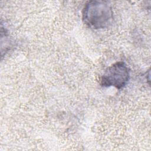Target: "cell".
<instances>
[{
	"mask_svg": "<svg viewBox=\"0 0 151 151\" xmlns=\"http://www.w3.org/2000/svg\"><path fill=\"white\" fill-rule=\"evenodd\" d=\"M130 78L129 70L123 61L116 62L107 67L100 77V84L103 87L123 88Z\"/></svg>",
	"mask_w": 151,
	"mask_h": 151,
	"instance_id": "cell-2",
	"label": "cell"
},
{
	"mask_svg": "<svg viewBox=\"0 0 151 151\" xmlns=\"http://www.w3.org/2000/svg\"><path fill=\"white\" fill-rule=\"evenodd\" d=\"M83 22L93 29L109 28L113 22V11L110 4L104 1H90L83 8Z\"/></svg>",
	"mask_w": 151,
	"mask_h": 151,
	"instance_id": "cell-1",
	"label": "cell"
}]
</instances>
